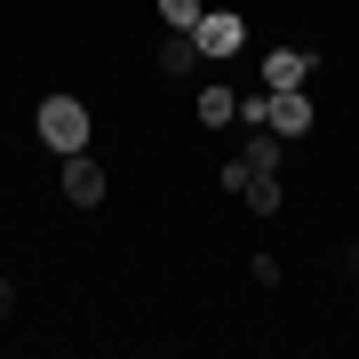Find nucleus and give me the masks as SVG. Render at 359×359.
Here are the masks:
<instances>
[{"instance_id": "f257e3e1", "label": "nucleus", "mask_w": 359, "mask_h": 359, "mask_svg": "<svg viewBox=\"0 0 359 359\" xmlns=\"http://www.w3.org/2000/svg\"><path fill=\"white\" fill-rule=\"evenodd\" d=\"M32 128H40V144H48L56 160H65V152H88V104H80V96H40Z\"/></svg>"}, {"instance_id": "f03ea898", "label": "nucleus", "mask_w": 359, "mask_h": 359, "mask_svg": "<svg viewBox=\"0 0 359 359\" xmlns=\"http://www.w3.org/2000/svg\"><path fill=\"white\" fill-rule=\"evenodd\" d=\"M192 40H200V56H208V65H216V56H240V48H248V25H240L231 8H208Z\"/></svg>"}, {"instance_id": "7ed1b4c3", "label": "nucleus", "mask_w": 359, "mask_h": 359, "mask_svg": "<svg viewBox=\"0 0 359 359\" xmlns=\"http://www.w3.org/2000/svg\"><path fill=\"white\" fill-rule=\"evenodd\" d=\"M65 200H72V208H96V200H104V168H96L88 152H65Z\"/></svg>"}, {"instance_id": "20e7f679", "label": "nucleus", "mask_w": 359, "mask_h": 359, "mask_svg": "<svg viewBox=\"0 0 359 359\" xmlns=\"http://www.w3.org/2000/svg\"><path fill=\"white\" fill-rule=\"evenodd\" d=\"M311 65H320L311 48H271V56H264V88H304Z\"/></svg>"}, {"instance_id": "39448f33", "label": "nucleus", "mask_w": 359, "mask_h": 359, "mask_svg": "<svg viewBox=\"0 0 359 359\" xmlns=\"http://www.w3.org/2000/svg\"><path fill=\"white\" fill-rule=\"evenodd\" d=\"M271 128H280L287 144L311 136V104H304V88H271Z\"/></svg>"}, {"instance_id": "423d86ee", "label": "nucleus", "mask_w": 359, "mask_h": 359, "mask_svg": "<svg viewBox=\"0 0 359 359\" xmlns=\"http://www.w3.org/2000/svg\"><path fill=\"white\" fill-rule=\"evenodd\" d=\"M200 65H208V56H200L192 32H168V40H160V72H168V80H192Z\"/></svg>"}, {"instance_id": "0eeeda50", "label": "nucleus", "mask_w": 359, "mask_h": 359, "mask_svg": "<svg viewBox=\"0 0 359 359\" xmlns=\"http://www.w3.org/2000/svg\"><path fill=\"white\" fill-rule=\"evenodd\" d=\"M280 152H287L280 128H248V144H240V160L256 168V176H280Z\"/></svg>"}, {"instance_id": "6e6552de", "label": "nucleus", "mask_w": 359, "mask_h": 359, "mask_svg": "<svg viewBox=\"0 0 359 359\" xmlns=\"http://www.w3.org/2000/svg\"><path fill=\"white\" fill-rule=\"evenodd\" d=\"M200 120H208V128H231V120H240V96H231L224 80H208V88H200Z\"/></svg>"}, {"instance_id": "1a4fd4ad", "label": "nucleus", "mask_w": 359, "mask_h": 359, "mask_svg": "<svg viewBox=\"0 0 359 359\" xmlns=\"http://www.w3.org/2000/svg\"><path fill=\"white\" fill-rule=\"evenodd\" d=\"M160 16H168V32H200V0H160Z\"/></svg>"}, {"instance_id": "9d476101", "label": "nucleus", "mask_w": 359, "mask_h": 359, "mask_svg": "<svg viewBox=\"0 0 359 359\" xmlns=\"http://www.w3.org/2000/svg\"><path fill=\"white\" fill-rule=\"evenodd\" d=\"M248 208H256V216H271V208H280V176H248V192H240Z\"/></svg>"}, {"instance_id": "9b49d317", "label": "nucleus", "mask_w": 359, "mask_h": 359, "mask_svg": "<svg viewBox=\"0 0 359 359\" xmlns=\"http://www.w3.org/2000/svg\"><path fill=\"white\" fill-rule=\"evenodd\" d=\"M240 128H271V88H248L240 96Z\"/></svg>"}, {"instance_id": "f8f14e48", "label": "nucleus", "mask_w": 359, "mask_h": 359, "mask_svg": "<svg viewBox=\"0 0 359 359\" xmlns=\"http://www.w3.org/2000/svg\"><path fill=\"white\" fill-rule=\"evenodd\" d=\"M8 311H16V287H8V280H0V320H8Z\"/></svg>"}]
</instances>
